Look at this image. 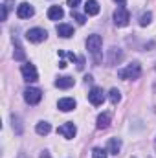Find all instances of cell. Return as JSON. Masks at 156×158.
<instances>
[{"label":"cell","instance_id":"obj_1","mask_svg":"<svg viewBox=\"0 0 156 158\" xmlns=\"http://www.w3.org/2000/svg\"><path fill=\"white\" fill-rule=\"evenodd\" d=\"M142 76V64L140 63H130L125 68L117 70V77L121 79H138Z\"/></svg>","mask_w":156,"mask_h":158},{"label":"cell","instance_id":"obj_2","mask_svg":"<svg viewBox=\"0 0 156 158\" xmlns=\"http://www.w3.org/2000/svg\"><path fill=\"white\" fill-rule=\"evenodd\" d=\"M101 46H103V39H101V35H90V37L86 39V50L94 55V59H96V61H99Z\"/></svg>","mask_w":156,"mask_h":158},{"label":"cell","instance_id":"obj_3","mask_svg":"<svg viewBox=\"0 0 156 158\" xmlns=\"http://www.w3.org/2000/svg\"><path fill=\"white\" fill-rule=\"evenodd\" d=\"M40 99H42V92L40 88H35V86H30L24 90V101L28 105H37Z\"/></svg>","mask_w":156,"mask_h":158},{"label":"cell","instance_id":"obj_4","mask_svg":"<svg viewBox=\"0 0 156 158\" xmlns=\"http://www.w3.org/2000/svg\"><path fill=\"white\" fill-rule=\"evenodd\" d=\"M129 20H130V13L123 6H119L116 11H114V24H116L117 28H123V26L129 24Z\"/></svg>","mask_w":156,"mask_h":158},{"label":"cell","instance_id":"obj_5","mask_svg":"<svg viewBox=\"0 0 156 158\" xmlns=\"http://www.w3.org/2000/svg\"><path fill=\"white\" fill-rule=\"evenodd\" d=\"M46 37H48V31L42 30V28H31V30L26 31V39L30 40V42H35V44L46 40Z\"/></svg>","mask_w":156,"mask_h":158},{"label":"cell","instance_id":"obj_6","mask_svg":"<svg viewBox=\"0 0 156 158\" xmlns=\"http://www.w3.org/2000/svg\"><path fill=\"white\" fill-rule=\"evenodd\" d=\"M20 74H22L24 81H28V83H35V81L39 79L37 68H35L31 63H26V64H22V68H20Z\"/></svg>","mask_w":156,"mask_h":158},{"label":"cell","instance_id":"obj_7","mask_svg":"<svg viewBox=\"0 0 156 158\" xmlns=\"http://www.w3.org/2000/svg\"><path fill=\"white\" fill-rule=\"evenodd\" d=\"M121 61H123V50L112 46V48L109 50V53H107V64H109V66H116Z\"/></svg>","mask_w":156,"mask_h":158},{"label":"cell","instance_id":"obj_8","mask_svg":"<svg viewBox=\"0 0 156 158\" xmlns=\"http://www.w3.org/2000/svg\"><path fill=\"white\" fill-rule=\"evenodd\" d=\"M88 101H90L92 105H96V107L103 105V101H105V92H103V88L94 86V88L88 92Z\"/></svg>","mask_w":156,"mask_h":158},{"label":"cell","instance_id":"obj_9","mask_svg":"<svg viewBox=\"0 0 156 158\" xmlns=\"http://www.w3.org/2000/svg\"><path fill=\"white\" fill-rule=\"evenodd\" d=\"M57 132H59L61 136H64L66 140H72V138L77 134V127H76L72 121H68V123H63V125L57 129Z\"/></svg>","mask_w":156,"mask_h":158},{"label":"cell","instance_id":"obj_10","mask_svg":"<svg viewBox=\"0 0 156 158\" xmlns=\"http://www.w3.org/2000/svg\"><path fill=\"white\" fill-rule=\"evenodd\" d=\"M33 13H35V9H33V6L28 4V2L18 4V7H17V17H18V19H30V17H33Z\"/></svg>","mask_w":156,"mask_h":158},{"label":"cell","instance_id":"obj_11","mask_svg":"<svg viewBox=\"0 0 156 158\" xmlns=\"http://www.w3.org/2000/svg\"><path fill=\"white\" fill-rule=\"evenodd\" d=\"M76 99L74 98H61L59 101H57V107H59V110H63V112H70V110H74L76 109Z\"/></svg>","mask_w":156,"mask_h":158},{"label":"cell","instance_id":"obj_12","mask_svg":"<svg viewBox=\"0 0 156 158\" xmlns=\"http://www.w3.org/2000/svg\"><path fill=\"white\" fill-rule=\"evenodd\" d=\"M109 125H110V112H101V114L97 116L96 127H97L99 131H105V129H109Z\"/></svg>","mask_w":156,"mask_h":158},{"label":"cell","instance_id":"obj_13","mask_svg":"<svg viewBox=\"0 0 156 158\" xmlns=\"http://www.w3.org/2000/svg\"><path fill=\"white\" fill-rule=\"evenodd\" d=\"M63 17H64V11H63L61 6H51L48 9V19L50 20H61Z\"/></svg>","mask_w":156,"mask_h":158},{"label":"cell","instance_id":"obj_14","mask_svg":"<svg viewBox=\"0 0 156 158\" xmlns=\"http://www.w3.org/2000/svg\"><path fill=\"white\" fill-rule=\"evenodd\" d=\"M74 83H76L74 77H70V76H63V77H57L55 86H57V88H72Z\"/></svg>","mask_w":156,"mask_h":158},{"label":"cell","instance_id":"obj_15","mask_svg":"<svg viewBox=\"0 0 156 158\" xmlns=\"http://www.w3.org/2000/svg\"><path fill=\"white\" fill-rule=\"evenodd\" d=\"M57 33L63 37V39H70L74 35V28L70 24H59L57 26Z\"/></svg>","mask_w":156,"mask_h":158},{"label":"cell","instance_id":"obj_16","mask_svg":"<svg viewBox=\"0 0 156 158\" xmlns=\"http://www.w3.org/2000/svg\"><path fill=\"white\" fill-rule=\"evenodd\" d=\"M84 11H86V15H97V13H99V4H97V0H86V2H84Z\"/></svg>","mask_w":156,"mask_h":158},{"label":"cell","instance_id":"obj_17","mask_svg":"<svg viewBox=\"0 0 156 158\" xmlns=\"http://www.w3.org/2000/svg\"><path fill=\"white\" fill-rule=\"evenodd\" d=\"M110 155H117L121 151V140L119 138H110L109 140V149H107Z\"/></svg>","mask_w":156,"mask_h":158},{"label":"cell","instance_id":"obj_18","mask_svg":"<svg viewBox=\"0 0 156 158\" xmlns=\"http://www.w3.org/2000/svg\"><path fill=\"white\" fill-rule=\"evenodd\" d=\"M50 131H51V125H50L48 121H39V123L35 125V132H37V134H40V136L50 134Z\"/></svg>","mask_w":156,"mask_h":158},{"label":"cell","instance_id":"obj_19","mask_svg":"<svg viewBox=\"0 0 156 158\" xmlns=\"http://www.w3.org/2000/svg\"><path fill=\"white\" fill-rule=\"evenodd\" d=\"M15 42V53H13V57H15V61H24V57H26V53H24V50H22V46L18 44V40L13 39Z\"/></svg>","mask_w":156,"mask_h":158},{"label":"cell","instance_id":"obj_20","mask_svg":"<svg viewBox=\"0 0 156 158\" xmlns=\"http://www.w3.org/2000/svg\"><path fill=\"white\" fill-rule=\"evenodd\" d=\"M11 121H13V131H15L17 134H22V131H24V127H22V119L13 114V116H11Z\"/></svg>","mask_w":156,"mask_h":158},{"label":"cell","instance_id":"obj_21","mask_svg":"<svg viewBox=\"0 0 156 158\" xmlns=\"http://www.w3.org/2000/svg\"><path fill=\"white\" fill-rule=\"evenodd\" d=\"M109 99H110L112 105H117V103L121 101V92H119L117 88H112V90L109 92Z\"/></svg>","mask_w":156,"mask_h":158},{"label":"cell","instance_id":"obj_22","mask_svg":"<svg viewBox=\"0 0 156 158\" xmlns=\"http://www.w3.org/2000/svg\"><path fill=\"white\" fill-rule=\"evenodd\" d=\"M151 20H153V13H151V11H145V13L140 17V26H143V28H145V26H149V24H151Z\"/></svg>","mask_w":156,"mask_h":158},{"label":"cell","instance_id":"obj_23","mask_svg":"<svg viewBox=\"0 0 156 158\" xmlns=\"http://www.w3.org/2000/svg\"><path fill=\"white\" fill-rule=\"evenodd\" d=\"M107 155H109V151L103 149V147H94L92 149V158H107Z\"/></svg>","mask_w":156,"mask_h":158},{"label":"cell","instance_id":"obj_24","mask_svg":"<svg viewBox=\"0 0 156 158\" xmlns=\"http://www.w3.org/2000/svg\"><path fill=\"white\" fill-rule=\"evenodd\" d=\"M9 4L11 0H6L4 6H2V20H7V13H9Z\"/></svg>","mask_w":156,"mask_h":158},{"label":"cell","instance_id":"obj_25","mask_svg":"<svg viewBox=\"0 0 156 158\" xmlns=\"http://www.w3.org/2000/svg\"><path fill=\"white\" fill-rule=\"evenodd\" d=\"M72 19H76L77 24H84V22H86V17L81 15V13H77V11H74V9H72Z\"/></svg>","mask_w":156,"mask_h":158},{"label":"cell","instance_id":"obj_26","mask_svg":"<svg viewBox=\"0 0 156 158\" xmlns=\"http://www.w3.org/2000/svg\"><path fill=\"white\" fill-rule=\"evenodd\" d=\"M66 2H68V6H70L72 9H76L79 4H81V0H66Z\"/></svg>","mask_w":156,"mask_h":158},{"label":"cell","instance_id":"obj_27","mask_svg":"<svg viewBox=\"0 0 156 158\" xmlns=\"http://www.w3.org/2000/svg\"><path fill=\"white\" fill-rule=\"evenodd\" d=\"M39 158H51V156H50V153H48V151H42Z\"/></svg>","mask_w":156,"mask_h":158},{"label":"cell","instance_id":"obj_28","mask_svg":"<svg viewBox=\"0 0 156 158\" xmlns=\"http://www.w3.org/2000/svg\"><path fill=\"white\" fill-rule=\"evenodd\" d=\"M153 92H154V94H156V81H154V83H153Z\"/></svg>","mask_w":156,"mask_h":158},{"label":"cell","instance_id":"obj_29","mask_svg":"<svg viewBox=\"0 0 156 158\" xmlns=\"http://www.w3.org/2000/svg\"><path fill=\"white\" fill-rule=\"evenodd\" d=\"M114 2H117V4H123V2H125V0H114Z\"/></svg>","mask_w":156,"mask_h":158},{"label":"cell","instance_id":"obj_30","mask_svg":"<svg viewBox=\"0 0 156 158\" xmlns=\"http://www.w3.org/2000/svg\"><path fill=\"white\" fill-rule=\"evenodd\" d=\"M154 70H156V66H154Z\"/></svg>","mask_w":156,"mask_h":158}]
</instances>
